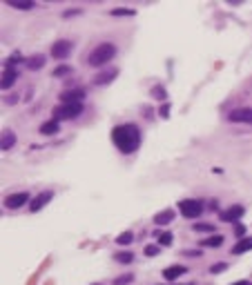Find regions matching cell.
<instances>
[{"mask_svg": "<svg viewBox=\"0 0 252 285\" xmlns=\"http://www.w3.org/2000/svg\"><path fill=\"white\" fill-rule=\"evenodd\" d=\"M112 141L119 147V152L123 154H132L138 149V143H141V132H138L136 125L132 123H125V125H119L112 130Z\"/></svg>", "mask_w": 252, "mask_h": 285, "instance_id": "cell-1", "label": "cell"}, {"mask_svg": "<svg viewBox=\"0 0 252 285\" xmlns=\"http://www.w3.org/2000/svg\"><path fill=\"white\" fill-rule=\"evenodd\" d=\"M114 56H116V47H114V45H112V43H103V45H98V47L92 49V54H89V65L100 67V65L110 63Z\"/></svg>", "mask_w": 252, "mask_h": 285, "instance_id": "cell-2", "label": "cell"}, {"mask_svg": "<svg viewBox=\"0 0 252 285\" xmlns=\"http://www.w3.org/2000/svg\"><path fill=\"white\" fill-rule=\"evenodd\" d=\"M178 210H181V214L186 216V219H197V216L203 214V203L197 198H188V200H181V203H178Z\"/></svg>", "mask_w": 252, "mask_h": 285, "instance_id": "cell-3", "label": "cell"}, {"mask_svg": "<svg viewBox=\"0 0 252 285\" xmlns=\"http://www.w3.org/2000/svg\"><path fill=\"white\" fill-rule=\"evenodd\" d=\"M81 114H83V103H78V105H63V103H60L58 107L54 109V116H56V120L76 118V116H81Z\"/></svg>", "mask_w": 252, "mask_h": 285, "instance_id": "cell-4", "label": "cell"}, {"mask_svg": "<svg viewBox=\"0 0 252 285\" xmlns=\"http://www.w3.org/2000/svg\"><path fill=\"white\" fill-rule=\"evenodd\" d=\"M85 100V92L83 89H69V92L60 94V103L63 105H78Z\"/></svg>", "mask_w": 252, "mask_h": 285, "instance_id": "cell-5", "label": "cell"}, {"mask_svg": "<svg viewBox=\"0 0 252 285\" xmlns=\"http://www.w3.org/2000/svg\"><path fill=\"white\" fill-rule=\"evenodd\" d=\"M228 118H230L232 123H248V125H252V107H239V109H232Z\"/></svg>", "mask_w": 252, "mask_h": 285, "instance_id": "cell-6", "label": "cell"}, {"mask_svg": "<svg viewBox=\"0 0 252 285\" xmlns=\"http://www.w3.org/2000/svg\"><path fill=\"white\" fill-rule=\"evenodd\" d=\"M71 54V43L69 40H56L52 45V56L54 58H67Z\"/></svg>", "mask_w": 252, "mask_h": 285, "instance_id": "cell-7", "label": "cell"}, {"mask_svg": "<svg viewBox=\"0 0 252 285\" xmlns=\"http://www.w3.org/2000/svg\"><path fill=\"white\" fill-rule=\"evenodd\" d=\"M116 76H119V69H114V67L103 69V71H98V74L94 76V85H110Z\"/></svg>", "mask_w": 252, "mask_h": 285, "instance_id": "cell-8", "label": "cell"}, {"mask_svg": "<svg viewBox=\"0 0 252 285\" xmlns=\"http://www.w3.org/2000/svg\"><path fill=\"white\" fill-rule=\"evenodd\" d=\"M29 200V194L27 192H18V194H11V196H7V200H5V205H7L9 210H18L22 208V205Z\"/></svg>", "mask_w": 252, "mask_h": 285, "instance_id": "cell-9", "label": "cell"}, {"mask_svg": "<svg viewBox=\"0 0 252 285\" xmlns=\"http://www.w3.org/2000/svg\"><path fill=\"white\" fill-rule=\"evenodd\" d=\"M219 216H221V221H226V223H234L243 216V208L241 205H232V208H228L226 212H221Z\"/></svg>", "mask_w": 252, "mask_h": 285, "instance_id": "cell-10", "label": "cell"}, {"mask_svg": "<svg viewBox=\"0 0 252 285\" xmlns=\"http://www.w3.org/2000/svg\"><path fill=\"white\" fill-rule=\"evenodd\" d=\"M45 63H47V60H45V54H33V56H29V58H25V67L31 71L43 69Z\"/></svg>", "mask_w": 252, "mask_h": 285, "instance_id": "cell-11", "label": "cell"}, {"mask_svg": "<svg viewBox=\"0 0 252 285\" xmlns=\"http://www.w3.org/2000/svg\"><path fill=\"white\" fill-rule=\"evenodd\" d=\"M52 196H54L52 192H43V194H38V196L29 203V212H38V210H43L45 205H47L49 200H52Z\"/></svg>", "mask_w": 252, "mask_h": 285, "instance_id": "cell-12", "label": "cell"}, {"mask_svg": "<svg viewBox=\"0 0 252 285\" xmlns=\"http://www.w3.org/2000/svg\"><path fill=\"white\" fill-rule=\"evenodd\" d=\"M186 272H188V267H183V265H172V267H165V270H163V276L167 278V281H174V278L186 274Z\"/></svg>", "mask_w": 252, "mask_h": 285, "instance_id": "cell-13", "label": "cell"}, {"mask_svg": "<svg viewBox=\"0 0 252 285\" xmlns=\"http://www.w3.org/2000/svg\"><path fill=\"white\" fill-rule=\"evenodd\" d=\"M16 76H18V71H16L14 67H7L3 74V89H11V85L16 83Z\"/></svg>", "mask_w": 252, "mask_h": 285, "instance_id": "cell-14", "label": "cell"}, {"mask_svg": "<svg viewBox=\"0 0 252 285\" xmlns=\"http://www.w3.org/2000/svg\"><path fill=\"white\" fill-rule=\"evenodd\" d=\"M172 221H174V212L172 210H163V212H159V214L154 216L156 225H167V223H172Z\"/></svg>", "mask_w": 252, "mask_h": 285, "instance_id": "cell-15", "label": "cell"}, {"mask_svg": "<svg viewBox=\"0 0 252 285\" xmlns=\"http://www.w3.org/2000/svg\"><path fill=\"white\" fill-rule=\"evenodd\" d=\"M60 125L58 120H49V123H43L41 125V134H45V136H52V134H58Z\"/></svg>", "mask_w": 252, "mask_h": 285, "instance_id": "cell-16", "label": "cell"}, {"mask_svg": "<svg viewBox=\"0 0 252 285\" xmlns=\"http://www.w3.org/2000/svg\"><path fill=\"white\" fill-rule=\"evenodd\" d=\"M250 250H252V238H241L232 248V254H243V252H250Z\"/></svg>", "mask_w": 252, "mask_h": 285, "instance_id": "cell-17", "label": "cell"}, {"mask_svg": "<svg viewBox=\"0 0 252 285\" xmlns=\"http://www.w3.org/2000/svg\"><path fill=\"white\" fill-rule=\"evenodd\" d=\"M14 145H16V134L9 132V130H5V132H3V143H0V147H3V149H11Z\"/></svg>", "mask_w": 252, "mask_h": 285, "instance_id": "cell-18", "label": "cell"}, {"mask_svg": "<svg viewBox=\"0 0 252 285\" xmlns=\"http://www.w3.org/2000/svg\"><path fill=\"white\" fill-rule=\"evenodd\" d=\"M7 5H9V7H14V9H22V11H27V9L33 7L31 0H7Z\"/></svg>", "mask_w": 252, "mask_h": 285, "instance_id": "cell-19", "label": "cell"}, {"mask_svg": "<svg viewBox=\"0 0 252 285\" xmlns=\"http://www.w3.org/2000/svg\"><path fill=\"white\" fill-rule=\"evenodd\" d=\"M134 241V232H123L121 236H116V245H130Z\"/></svg>", "mask_w": 252, "mask_h": 285, "instance_id": "cell-20", "label": "cell"}, {"mask_svg": "<svg viewBox=\"0 0 252 285\" xmlns=\"http://www.w3.org/2000/svg\"><path fill=\"white\" fill-rule=\"evenodd\" d=\"M116 261H119V263H132V261H134V252H119V254H116Z\"/></svg>", "mask_w": 252, "mask_h": 285, "instance_id": "cell-21", "label": "cell"}, {"mask_svg": "<svg viewBox=\"0 0 252 285\" xmlns=\"http://www.w3.org/2000/svg\"><path fill=\"white\" fill-rule=\"evenodd\" d=\"M69 71H71V67H69V65H58V67L54 69V76H56V78H60V76H67Z\"/></svg>", "mask_w": 252, "mask_h": 285, "instance_id": "cell-22", "label": "cell"}, {"mask_svg": "<svg viewBox=\"0 0 252 285\" xmlns=\"http://www.w3.org/2000/svg\"><path fill=\"white\" fill-rule=\"evenodd\" d=\"M172 241H174V236H172L170 232H161L159 234V243L161 245H172Z\"/></svg>", "mask_w": 252, "mask_h": 285, "instance_id": "cell-23", "label": "cell"}, {"mask_svg": "<svg viewBox=\"0 0 252 285\" xmlns=\"http://www.w3.org/2000/svg\"><path fill=\"white\" fill-rule=\"evenodd\" d=\"M205 245H208V248H219V245H223V236H210V238H205Z\"/></svg>", "mask_w": 252, "mask_h": 285, "instance_id": "cell-24", "label": "cell"}, {"mask_svg": "<svg viewBox=\"0 0 252 285\" xmlns=\"http://www.w3.org/2000/svg\"><path fill=\"white\" fill-rule=\"evenodd\" d=\"M112 16H134V9H125V7H116L110 11Z\"/></svg>", "mask_w": 252, "mask_h": 285, "instance_id": "cell-25", "label": "cell"}, {"mask_svg": "<svg viewBox=\"0 0 252 285\" xmlns=\"http://www.w3.org/2000/svg\"><path fill=\"white\" fill-rule=\"evenodd\" d=\"M194 230L197 232H214V225H212V223H197Z\"/></svg>", "mask_w": 252, "mask_h": 285, "instance_id": "cell-26", "label": "cell"}, {"mask_svg": "<svg viewBox=\"0 0 252 285\" xmlns=\"http://www.w3.org/2000/svg\"><path fill=\"white\" fill-rule=\"evenodd\" d=\"M134 281V274H123L119 278H114V285H127V283H132Z\"/></svg>", "mask_w": 252, "mask_h": 285, "instance_id": "cell-27", "label": "cell"}, {"mask_svg": "<svg viewBox=\"0 0 252 285\" xmlns=\"http://www.w3.org/2000/svg\"><path fill=\"white\" fill-rule=\"evenodd\" d=\"M226 267H228L226 263H214V265H212V270H210V272H212V274H219V272H226Z\"/></svg>", "mask_w": 252, "mask_h": 285, "instance_id": "cell-28", "label": "cell"}, {"mask_svg": "<svg viewBox=\"0 0 252 285\" xmlns=\"http://www.w3.org/2000/svg\"><path fill=\"white\" fill-rule=\"evenodd\" d=\"M145 254H148V256H156V254H159V245H148V248H145Z\"/></svg>", "mask_w": 252, "mask_h": 285, "instance_id": "cell-29", "label": "cell"}, {"mask_svg": "<svg viewBox=\"0 0 252 285\" xmlns=\"http://www.w3.org/2000/svg\"><path fill=\"white\" fill-rule=\"evenodd\" d=\"M152 96L154 98H165V89L163 87H154L152 89Z\"/></svg>", "mask_w": 252, "mask_h": 285, "instance_id": "cell-30", "label": "cell"}, {"mask_svg": "<svg viewBox=\"0 0 252 285\" xmlns=\"http://www.w3.org/2000/svg\"><path fill=\"white\" fill-rule=\"evenodd\" d=\"M81 14V9H67V11H63V18H71V16H78Z\"/></svg>", "mask_w": 252, "mask_h": 285, "instance_id": "cell-31", "label": "cell"}, {"mask_svg": "<svg viewBox=\"0 0 252 285\" xmlns=\"http://www.w3.org/2000/svg\"><path fill=\"white\" fill-rule=\"evenodd\" d=\"M234 234H237V236H241V238H245L243 234H245V227L243 225H234Z\"/></svg>", "mask_w": 252, "mask_h": 285, "instance_id": "cell-32", "label": "cell"}, {"mask_svg": "<svg viewBox=\"0 0 252 285\" xmlns=\"http://www.w3.org/2000/svg\"><path fill=\"white\" fill-rule=\"evenodd\" d=\"M167 114H170V105H163V107H161V116L167 118Z\"/></svg>", "mask_w": 252, "mask_h": 285, "instance_id": "cell-33", "label": "cell"}, {"mask_svg": "<svg viewBox=\"0 0 252 285\" xmlns=\"http://www.w3.org/2000/svg\"><path fill=\"white\" fill-rule=\"evenodd\" d=\"M232 285H252V283H248V281H237V283H232Z\"/></svg>", "mask_w": 252, "mask_h": 285, "instance_id": "cell-34", "label": "cell"}, {"mask_svg": "<svg viewBox=\"0 0 252 285\" xmlns=\"http://www.w3.org/2000/svg\"><path fill=\"white\" fill-rule=\"evenodd\" d=\"M190 285H192V283H190Z\"/></svg>", "mask_w": 252, "mask_h": 285, "instance_id": "cell-35", "label": "cell"}]
</instances>
